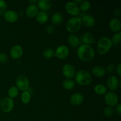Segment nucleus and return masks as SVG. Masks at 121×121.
<instances>
[{
	"label": "nucleus",
	"instance_id": "nucleus-17",
	"mask_svg": "<svg viewBox=\"0 0 121 121\" xmlns=\"http://www.w3.org/2000/svg\"><path fill=\"white\" fill-rule=\"evenodd\" d=\"M82 41L83 44L91 46V44H93L95 43V40L92 33L89 32H86L82 37Z\"/></svg>",
	"mask_w": 121,
	"mask_h": 121
},
{
	"label": "nucleus",
	"instance_id": "nucleus-19",
	"mask_svg": "<svg viewBox=\"0 0 121 121\" xmlns=\"http://www.w3.org/2000/svg\"><path fill=\"white\" fill-rule=\"evenodd\" d=\"M38 8L42 11L46 12L52 7V2L50 0H40L37 2Z\"/></svg>",
	"mask_w": 121,
	"mask_h": 121
},
{
	"label": "nucleus",
	"instance_id": "nucleus-20",
	"mask_svg": "<svg viewBox=\"0 0 121 121\" xmlns=\"http://www.w3.org/2000/svg\"><path fill=\"white\" fill-rule=\"evenodd\" d=\"M67 42L72 47H78L80 46V41L78 36L74 34H71L67 37Z\"/></svg>",
	"mask_w": 121,
	"mask_h": 121
},
{
	"label": "nucleus",
	"instance_id": "nucleus-26",
	"mask_svg": "<svg viewBox=\"0 0 121 121\" xmlns=\"http://www.w3.org/2000/svg\"><path fill=\"white\" fill-rule=\"evenodd\" d=\"M31 93H30L28 91H24L22 93L21 96V101L24 104H29L31 100Z\"/></svg>",
	"mask_w": 121,
	"mask_h": 121
},
{
	"label": "nucleus",
	"instance_id": "nucleus-30",
	"mask_svg": "<svg viewBox=\"0 0 121 121\" xmlns=\"http://www.w3.org/2000/svg\"><path fill=\"white\" fill-rule=\"evenodd\" d=\"M111 39V41H112V44H119L121 41V32H118V33H115V34L112 36V39Z\"/></svg>",
	"mask_w": 121,
	"mask_h": 121
},
{
	"label": "nucleus",
	"instance_id": "nucleus-3",
	"mask_svg": "<svg viewBox=\"0 0 121 121\" xmlns=\"http://www.w3.org/2000/svg\"><path fill=\"white\" fill-rule=\"evenodd\" d=\"M112 46L111 38L108 37H103L100 38L97 43V51L101 55L106 54L109 52Z\"/></svg>",
	"mask_w": 121,
	"mask_h": 121
},
{
	"label": "nucleus",
	"instance_id": "nucleus-41",
	"mask_svg": "<svg viewBox=\"0 0 121 121\" xmlns=\"http://www.w3.org/2000/svg\"><path fill=\"white\" fill-rule=\"evenodd\" d=\"M1 99H0V106H1Z\"/></svg>",
	"mask_w": 121,
	"mask_h": 121
},
{
	"label": "nucleus",
	"instance_id": "nucleus-39",
	"mask_svg": "<svg viewBox=\"0 0 121 121\" xmlns=\"http://www.w3.org/2000/svg\"><path fill=\"white\" fill-rule=\"evenodd\" d=\"M82 0H79V1H73V2H74V3H75L76 4L78 5V4H81L82 2Z\"/></svg>",
	"mask_w": 121,
	"mask_h": 121
},
{
	"label": "nucleus",
	"instance_id": "nucleus-23",
	"mask_svg": "<svg viewBox=\"0 0 121 121\" xmlns=\"http://www.w3.org/2000/svg\"><path fill=\"white\" fill-rule=\"evenodd\" d=\"M35 18H36V21L39 23L43 24L48 21V15L46 12L41 11H39V13H37L35 16Z\"/></svg>",
	"mask_w": 121,
	"mask_h": 121
},
{
	"label": "nucleus",
	"instance_id": "nucleus-7",
	"mask_svg": "<svg viewBox=\"0 0 121 121\" xmlns=\"http://www.w3.org/2000/svg\"><path fill=\"white\" fill-rule=\"evenodd\" d=\"M14 106V102L13 99L6 97L4 98L1 102V110L5 113H9L13 111Z\"/></svg>",
	"mask_w": 121,
	"mask_h": 121
},
{
	"label": "nucleus",
	"instance_id": "nucleus-9",
	"mask_svg": "<svg viewBox=\"0 0 121 121\" xmlns=\"http://www.w3.org/2000/svg\"><path fill=\"white\" fill-rule=\"evenodd\" d=\"M62 73L64 77L68 79H71L75 77L76 69L74 66L70 64H66L62 68Z\"/></svg>",
	"mask_w": 121,
	"mask_h": 121
},
{
	"label": "nucleus",
	"instance_id": "nucleus-38",
	"mask_svg": "<svg viewBox=\"0 0 121 121\" xmlns=\"http://www.w3.org/2000/svg\"><path fill=\"white\" fill-rule=\"evenodd\" d=\"M121 12L120 9H115V12H114L115 16L119 17L121 15Z\"/></svg>",
	"mask_w": 121,
	"mask_h": 121
},
{
	"label": "nucleus",
	"instance_id": "nucleus-33",
	"mask_svg": "<svg viewBox=\"0 0 121 121\" xmlns=\"http://www.w3.org/2000/svg\"><path fill=\"white\" fill-rule=\"evenodd\" d=\"M8 60V56L6 53H0V63L4 64L7 62Z\"/></svg>",
	"mask_w": 121,
	"mask_h": 121
},
{
	"label": "nucleus",
	"instance_id": "nucleus-15",
	"mask_svg": "<svg viewBox=\"0 0 121 121\" xmlns=\"http://www.w3.org/2000/svg\"><path fill=\"white\" fill-rule=\"evenodd\" d=\"M109 27L112 31L118 33L121 30V22L119 19L113 18L110 20L109 22Z\"/></svg>",
	"mask_w": 121,
	"mask_h": 121
},
{
	"label": "nucleus",
	"instance_id": "nucleus-11",
	"mask_svg": "<svg viewBox=\"0 0 121 121\" xmlns=\"http://www.w3.org/2000/svg\"><path fill=\"white\" fill-rule=\"evenodd\" d=\"M119 80L115 76H111L108 79L106 82L107 87L111 92H114L118 89L119 87Z\"/></svg>",
	"mask_w": 121,
	"mask_h": 121
},
{
	"label": "nucleus",
	"instance_id": "nucleus-29",
	"mask_svg": "<svg viewBox=\"0 0 121 121\" xmlns=\"http://www.w3.org/2000/svg\"><path fill=\"white\" fill-rule=\"evenodd\" d=\"M91 2L88 1H83L80 4V10L82 11H87L91 8Z\"/></svg>",
	"mask_w": 121,
	"mask_h": 121
},
{
	"label": "nucleus",
	"instance_id": "nucleus-13",
	"mask_svg": "<svg viewBox=\"0 0 121 121\" xmlns=\"http://www.w3.org/2000/svg\"><path fill=\"white\" fill-rule=\"evenodd\" d=\"M24 50L20 45H15L13 46L10 50V56L13 59H19L22 57Z\"/></svg>",
	"mask_w": 121,
	"mask_h": 121
},
{
	"label": "nucleus",
	"instance_id": "nucleus-24",
	"mask_svg": "<svg viewBox=\"0 0 121 121\" xmlns=\"http://www.w3.org/2000/svg\"><path fill=\"white\" fill-rule=\"evenodd\" d=\"M94 91L99 95H104L107 93V87L103 84H97L94 87Z\"/></svg>",
	"mask_w": 121,
	"mask_h": 121
},
{
	"label": "nucleus",
	"instance_id": "nucleus-2",
	"mask_svg": "<svg viewBox=\"0 0 121 121\" xmlns=\"http://www.w3.org/2000/svg\"><path fill=\"white\" fill-rule=\"evenodd\" d=\"M92 77L86 70H80L76 73L75 81L80 86H87L92 82Z\"/></svg>",
	"mask_w": 121,
	"mask_h": 121
},
{
	"label": "nucleus",
	"instance_id": "nucleus-37",
	"mask_svg": "<svg viewBox=\"0 0 121 121\" xmlns=\"http://www.w3.org/2000/svg\"><path fill=\"white\" fill-rule=\"evenodd\" d=\"M117 72L119 76H121V64L119 63L117 67Z\"/></svg>",
	"mask_w": 121,
	"mask_h": 121
},
{
	"label": "nucleus",
	"instance_id": "nucleus-16",
	"mask_svg": "<svg viewBox=\"0 0 121 121\" xmlns=\"http://www.w3.org/2000/svg\"><path fill=\"white\" fill-rule=\"evenodd\" d=\"M82 19V23L84 26L87 27H93L96 24L95 18L92 15L89 14H86L84 15Z\"/></svg>",
	"mask_w": 121,
	"mask_h": 121
},
{
	"label": "nucleus",
	"instance_id": "nucleus-18",
	"mask_svg": "<svg viewBox=\"0 0 121 121\" xmlns=\"http://www.w3.org/2000/svg\"><path fill=\"white\" fill-rule=\"evenodd\" d=\"M38 13H39V8L35 4H30L26 8V15L29 18L34 17L36 16Z\"/></svg>",
	"mask_w": 121,
	"mask_h": 121
},
{
	"label": "nucleus",
	"instance_id": "nucleus-36",
	"mask_svg": "<svg viewBox=\"0 0 121 121\" xmlns=\"http://www.w3.org/2000/svg\"><path fill=\"white\" fill-rule=\"evenodd\" d=\"M115 111L118 115L120 116L121 115V105L120 104H117L115 108Z\"/></svg>",
	"mask_w": 121,
	"mask_h": 121
},
{
	"label": "nucleus",
	"instance_id": "nucleus-5",
	"mask_svg": "<svg viewBox=\"0 0 121 121\" xmlns=\"http://www.w3.org/2000/svg\"><path fill=\"white\" fill-rule=\"evenodd\" d=\"M15 85L19 91H28L30 88V82L28 78L24 74L18 76L15 80Z\"/></svg>",
	"mask_w": 121,
	"mask_h": 121
},
{
	"label": "nucleus",
	"instance_id": "nucleus-31",
	"mask_svg": "<svg viewBox=\"0 0 121 121\" xmlns=\"http://www.w3.org/2000/svg\"><path fill=\"white\" fill-rule=\"evenodd\" d=\"M114 113V109L112 107L107 106L104 110V114L106 117H111Z\"/></svg>",
	"mask_w": 121,
	"mask_h": 121
},
{
	"label": "nucleus",
	"instance_id": "nucleus-10",
	"mask_svg": "<svg viewBox=\"0 0 121 121\" xmlns=\"http://www.w3.org/2000/svg\"><path fill=\"white\" fill-rule=\"evenodd\" d=\"M65 9L70 15L73 17H77L80 14V8L78 5L72 2H67L65 5Z\"/></svg>",
	"mask_w": 121,
	"mask_h": 121
},
{
	"label": "nucleus",
	"instance_id": "nucleus-8",
	"mask_svg": "<svg viewBox=\"0 0 121 121\" xmlns=\"http://www.w3.org/2000/svg\"><path fill=\"white\" fill-rule=\"evenodd\" d=\"M54 52L56 57L60 60L66 59L69 56L70 53L69 48L65 45L59 46Z\"/></svg>",
	"mask_w": 121,
	"mask_h": 121
},
{
	"label": "nucleus",
	"instance_id": "nucleus-40",
	"mask_svg": "<svg viewBox=\"0 0 121 121\" xmlns=\"http://www.w3.org/2000/svg\"><path fill=\"white\" fill-rule=\"evenodd\" d=\"M37 1H30L29 3L30 4H34L35 5V3H37Z\"/></svg>",
	"mask_w": 121,
	"mask_h": 121
},
{
	"label": "nucleus",
	"instance_id": "nucleus-4",
	"mask_svg": "<svg viewBox=\"0 0 121 121\" xmlns=\"http://www.w3.org/2000/svg\"><path fill=\"white\" fill-rule=\"evenodd\" d=\"M82 24V19L80 17H73L67 21L66 29L70 33H77L80 30Z\"/></svg>",
	"mask_w": 121,
	"mask_h": 121
},
{
	"label": "nucleus",
	"instance_id": "nucleus-6",
	"mask_svg": "<svg viewBox=\"0 0 121 121\" xmlns=\"http://www.w3.org/2000/svg\"><path fill=\"white\" fill-rule=\"evenodd\" d=\"M105 102L106 105L110 107L116 106L119 102L118 96L114 92H109L105 95Z\"/></svg>",
	"mask_w": 121,
	"mask_h": 121
},
{
	"label": "nucleus",
	"instance_id": "nucleus-34",
	"mask_svg": "<svg viewBox=\"0 0 121 121\" xmlns=\"http://www.w3.org/2000/svg\"><path fill=\"white\" fill-rule=\"evenodd\" d=\"M116 67H115V66L113 64H109V65H108L107 66V67H106V69H105V70H106V72H107L108 73H113V72L115 71V70Z\"/></svg>",
	"mask_w": 121,
	"mask_h": 121
},
{
	"label": "nucleus",
	"instance_id": "nucleus-1",
	"mask_svg": "<svg viewBox=\"0 0 121 121\" xmlns=\"http://www.w3.org/2000/svg\"><path fill=\"white\" fill-rule=\"evenodd\" d=\"M77 56L82 61L88 62L94 59L95 52L91 46L83 44L77 49Z\"/></svg>",
	"mask_w": 121,
	"mask_h": 121
},
{
	"label": "nucleus",
	"instance_id": "nucleus-32",
	"mask_svg": "<svg viewBox=\"0 0 121 121\" xmlns=\"http://www.w3.org/2000/svg\"><path fill=\"white\" fill-rule=\"evenodd\" d=\"M7 2L3 0H0V16L4 15V14L7 11Z\"/></svg>",
	"mask_w": 121,
	"mask_h": 121
},
{
	"label": "nucleus",
	"instance_id": "nucleus-21",
	"mask_svg": "<svg viewBox=\"0 0 121 121\" xmlns=\"http://www.w3.org/2000/svg\"><path fill=\"white\" fill-rule=\"evenodd\" d=\"M93 76L96 78H102L106 74V70L104 67L101 66H95L92 70Z\"/></svg>",
	"mask_w": 121,
	"mask_h": 121
},
{
	"label": "nucleus",
	"instance_id": "nucleus-22",
	"mask_svg": "<svg viewBox=\"0 0 121 121\" xmlns=\"http://www.w3.org/2000/svg\"><path fill=\"white\" fill-rule=\"evenodd\" d=\"M63 21V15L60 13H59V12H56V13H54L52 15V18H51L52 23L53 25H55V26L61 24L62 23Z\"/></svg>",
	"mask_w": 121,
	"mask_h": 121
},
{
	"label": "nucleus",
	"instance_id": "nucleus-12",
	"mask_svg": "<svg viewBox=\"0 0 121 121\" xmlns=\"http://www.w3.org/2000/svg\"><path fill=\"white\" fill-rule=\"evenodd\" d=\"M3 16L6 21L11 23L17 22L19 18L18 13L14 10H7Z\"/></svg>",
	"mask_w": 121,
	"mask_h": 121
},
{
	"label": "nucleus",
	"instance_id": "nucleus-35",
	"mask_svg": "<svg viewBox=\"0 0 121 121\" xmlns=\"http://www.w3.org/2000/svg\"><path fill=\"white\" fill-rule=\"evenodd\" d=\"M54 31H55V28H54L53 25H48V26H47V27L46 28V33L48 34H53L54 32Z\"/></svg>",
	"mask_w": 121,
	"mask_h": 121
},
{
	"label": "nucleus",
	"instance_id": "nucleus-25",
	"mask_svg": "<svg viewBox=\"0 0 121 121\" xmlns=\"http://www.w3.org/2000/svg\"><path fill=\"white\" fill-rule=\"evenodd\" d=\"M63 87L66 90H72L75 86V83L72 79H66L63 82Z\"/></svg>",
	"mask_w": 121,
	"mask_h": 121
},
{
	"label": "nucleus",
	"instance_id": "nucleus-14",
	"mask_svg": "<svg viewBox=\"0 0 121 121\" xmlns=\"http://www.w3.org/2000/svg\"><path fill=\"white\" fill-rule=\"evenodd\" d=\"M69 101L71 105L73 106H79L83 102L84 96L80 93H73L70 98Z\"/></svg>",
	"mask_w": 121,
	"mask_h": 121
},
{
	"label": "nucleus",
	"instance_id": "nucleus-28",
	"mask_svg": "<svg viewBox=\"0 0 121 121\" xmlns=\"http://www.w3.org/2000/svg\"><path fill=\"white\" fill-rule=\"evenodd\" d=\"M43 56L46 59H51L53 57L55 56V52L54 50L52 48H46L43 51Z\"/></svg>",
	"mask_w": 121,
	"mask_h": 121
},
{
	"label": "nucleus",
	"instance_id": "nucleus-27",
	"mask_svg": "<svg viewBox=\"0 0 121 121\" xmlns=\"http://www.w3.org/2000/svg\"><path fill=\"white\" fill-rule=\"evenodd\" d=\"M19 90L18 89L16 86H12L9 89L8 91V98L11 99L15 98L18 95Z\"/></svg>",
	"mask_w": 121,
	"mask_h": 121
}]
</instances>
